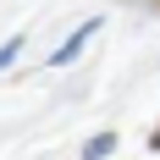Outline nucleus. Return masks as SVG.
Wrapping results in <instances>:
<instances>
[{"label": "nucleus", "instance_id": "obj_1", "mask_svg": "<svg viewBox=\"0 0 160 160\" xmlns=\"http://www.w3.org/2000/svg\"><path fill=\"white\" fill-rule=\"evenodd\" d=\"M111 144H116L111 132H99V138H88V149H83V155H88V160H94V155H111Z\"/></svg>", "mask_w": 160, "mask_h": 160}, {"label": "nucleus", "instance_id": "obj_2", "mask_svg": "<svg viewBox=\"0 0 160 160\" xmlns=\"http://www.w3.org/2000/svg\"><path fill=\"white\" fill-rule=\"evenodd\" d=\"M155 144H160V132H155Z\"/></svg>", "mask_w": 160, "mask_h": 160}]
</instances>
